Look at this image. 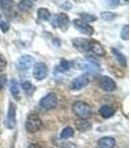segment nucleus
Instances as JSON below:
<instances>
[{"label": "nucleus", "instance_id": "1", "mask_svg": "<svg viewBox=\"0 0 131 148\" xmlns=\"http://www.w3.org/2000/svg\"><path fill=\"white\" fill-rule=\"evenodd\" d=\"M72 111L78 118L82 120H87L92 116V109L90 105L83 101H76L72 106Z\"/></svg>", "mask_w": 131, "mask_h": 148}, {"label": "nucleus", "instance_id": "2", "mask_svg": "<svg viewBox=\"0 0 131 148\" xmlns=\"http://www.w3.org/2000/svg\"><path fill=\"white\" fill-rule=\"evenodd\" d=\"M42 125V121L37 114H30L26 120V130L30 133H35L40 130Z\"/></svg>", "mask_w": 131, "mask_h": 148}, {"label": "nucleus", "instance_id": "3", "mask_svg": "<svg viewBox=\"0 0 131 148\" xmlns=\"http://www.w3.org/2000/svg\"><path fill=\"white\" fill-rule=\"evenodd\" d=\"M16 111H17L16 104L13 102H10L9 103L8 113H7L6 119L4 121V125L8 130H13L16 126Z\"/></svg>", "mask_w": 131, "mask_h": 148}, {"label": "nucleus", "instance_id": "4", "mask_svg": "<svg viewBox=\"0 0 131 148\" xmlns=\"http://www.w3.org/2000/svg\"><path fill=\"white\" fill-rule=\"evenodd\" d=\"M57 103H58V99L56 95L54 93H49L40 100V106L44 110H51L57 106Z\"/></svg>", "mask_w": 131, "mask_h": 148}, {"label": "nucleus", "instance_id": "5", "mask_svg": "<svg viewBox=\"0 0 131 148\" xmlns=\"http://www.w3.org/2000/svg\"><path fill=\"white\" fill-rule=\"evenodd\" d=\"M69 23H70V20H69L67 14L60 13V14H58V15L54 16L53 21L51 22V25L53 26L54 28H60L61 30L65 32L69 26Z\"/></svg>", "mask_w": 131, "mask_h": 148}, {"label": "nucleus", "instance_id": "6", "mask_svg": "<svg viewBox=\"0 0 131 148\" xmlns=\"http://www.w3.org/2000/svg\"><path fill=\"white\" fill-rule=\"evenodd\" d=\"M47 74H48V68H47L46 64L44 62H38L35 64L34 71H33V75L34 78L38 81H42L44 78H46Z\"/></svg>", "mask_w": 131, "mask_h": 148}, {"label": "nucleus", "instance_id": "7", "mask_svg": "<svg viewBox=\"0 0 131 148\" xmlns=\"http://www.w3.org/2000/svg\"><path fill=\"white\" fill-rule=\"evenodd\" d=\"M73 25L76 30H78L81 34H84L86 36H92L95 33L94 28L92 26H90L88 23L82 21L81 19H75L73 21Z\"/></svg>", "mask_w": 131, "mask_h": 148}, {"label": "nucleus", "instance_id": "8", "mask_svg": "<svg viewBox=\"0 0 131 148\" xmlns=\"http://www.w3.org/2000/svg\"><path fill=\"white\" fill-rule=\"evenodd\" d=\"M99 85L104 92H113L116 89L114 80L108 76H101L99 79Z\"/></svg>", "mask_w": 131, "mask_h": 148}, {"label": "nucleus", "instance_id": "9", "mask_svg": "<svg viewBox=\"0 0 131 148\" xmlns=\"http://www.w3.org/2000/svg\"><path fill=\"white\" fill-rule=\"evenodd\" d=\"M73 47L80 52H87L90 51V44L89 40L84 39V38H76V39L72 40Z\"/></svg>", "mask_w": 131, "mask_h": 148}, {"label": "nucleus", "instance_id": "10", "mask_svg": "<svg viewBox=\"0 0 131 148\" xmlns=\"http://www.w3.org/2000/svg\"><path fill=\"white\" fill-rule=\"evenodd\" d=\"M35 63V59L33 56H29V54H25L22 56L17 61V66L21 70H27L30 67H32Z\"/></svg>", "mask_w": 131, "mask_h": 148}, {"label": "nucleus", "instance_id": "11", "mask_svg": "<svg viewBox=\"0 0 131 148\" xmlns=\"http://www.w3.org/2000/svg\"><path fill=\"white\" fill-rule=\"evenodd\" d=\"M88 83H89V78H88V76L81 75L79 77L75 78V79L71 82L70 88H71V90H74V91H79V90L86 87V86L88 85Z\"/></svg>", "mask_w": 131, "mask_h": 148}, {"label": "nucleus", "instance_id": "12", "mask_svg": "<svg viewBox=\"0 0 131 148\" xmlns=\"http://www.w3.org/2000/svg\"><path fill=\"white\" fill-rule=\"evenodd\" d=\"M89 44H90V51H92L94 54H96L98 56H104L106 54L104 47L98 40H89Z\"/></svg>", "mask_w": 131, "mask_h": 148}, {"label": "nucleus", "instance_id": "13", "mask_svg": "<svg viewBox=\"0 0 131 148\" xmlns=\"http://www.w3.org/2000/svg\"><path fill=\"white\" fill-rule=\"evenodd\" d=\"M98 148H113L115 146V139L111 136H104L98 141Z\"/></svg>", "mask_w": 131, "mask_h": 148}, {"label": "nucleus", "instance_id": "14", "mask_svg": "<svg viewBox=\"0 0 131 148\" xmlns=\"http://www.w3.org/2000/svg\"><path fill=\"white\" fill-rule=\"evenodd\" d=\"M75 126L78 130L83 132V131H87L89 130L90 128H92V123L90 121H88L87 120H82V119H79L75 121Z\"/></svg>", "mask_w": 131, "mask_h": 148}, {"label": "nucleus", "instance_id": "15", "mask_svg": "<svg viewBox=\"0 0 131 148\" xmlns=\"http://www.w3.org/2000/svg\"><path fill=\"white\" fill-rule=\"evenodd\" d=\"M111 52H113V54L115 57V59L117 60V62L120 64V65L122 66H126V63H127V60H126V56H124L123 53H121V52L118 51V49H114L113 47L111 49Z\"/></svg>", "mask_w": 131, "mask_h": 148}, {"label": "nucleus", "instance_id": "16", "mask_svg": "<svg viewBox=\"0 0 131 148\" xmlns=\"http://www.w3.org/2000/svg\"><path fill=\"white\" fill-rule=\"evenodd\" d=\"M114 109L111 108V107L109 106H106V105H104V106H102L101 108H100V114H101V116H103L104 119H108L111 118V116H113L114 114Z\"/></svg>", "mask_w": 131, "mask_h": 148}, {"label": "nucleus", "instance_id": "17", "mask_svg": "<svg viewBox=\"0 0 131 148\" xmlns=\"http://www.w3.org/2000/svg\"><path fill=\"white\" fill-rule=\"evenodd\" d=\"M50 16H51V14H50V12H49L48 9L40 8L39 10H38V18H39L40 20L47 21V20H49Z\"/></svg>", "mask_w": 131, "mask_h": 148}, {"label": "nucleus", "instance_id": "18", "mask_svg": "<svg viewBox=\"0 0 131 148\" xmlns=\"http://www.w3.org/2000/svg\"><path fill=\"white\" fill-rule=\"evenodd\" d=\"M10 91H11L12 96L15 98L16 100L20 99V97H19V95H20V91H19V85H18V83H17V81H16L15 79H13V80L11 81Z\"/></svg>", "mask_w": 131, "mask_h": 148}, {"label": "nucleus", "instance_id": "19", "mask_svg": "<svg viewBox=\"0 0 131 148\" xmlns=\"http://www.w3.org/2000/svg\"><path fill=\"white\" fill-rule=\"evenodd\" d=\"M70 66H71V63L69 62L68 60H66V59L62 58L60 61H59L58 65H57V70L61 73H64L70 69Z\"/></svg>", "mask_w": 131, "mask_h": 148}, {"label": "nucleus", "instance_id": "20", "mask_svg": "<svg viewBox=\"0 0 131 148\" xmlns=\"http://www.w3.org/2000/svg\"><path fill=\"white\" fill-rule=\"evenodd\" d=\"M34 6V3L32 1H29V0H23L20 1L18 4V8L23 12H27L30 9H32V7Z\"/></svg>", "mask_w": 131, "mask_h": 148}, {"label": "nucleus", "instance_id": "21", "mask_svg": "<svg viewBox=\"0 0 131 148\" xmlns=\"http://www.w3.org/2000/svg\"><path fill=\"white\" fill-rule=\"evenodd\" d=\"M73 135H74V130L71 126H66L61 132V138H63V139H68V138L72 137Z\"/></svg>", "mask_w": 131, "mask_h": 148}, {"label": "nucleus", "instance_id": "22", "mask_svg": "<svg viewBox=\"0 0 131 148\" xmlns=\"http://www.w3.org/2000/svg\"><path fill=\"white\" fill-rule=\"evenodd\" d=\"M80 17L82 18L81 20L84 21V22L88 23V22H95L97 21L98 17L95 15H92V14H89V13H81L80 14Z\"/></svg>", "mask_w": 131, "mask_h": 148}, {"label": "nucleus", "instance_id": "23", "mask_svg": "<svg viewBox=\"0 0 131 148\" xmlns=\"http://www.w3.org/2000/svg\"><path fill=\"white\" fill-rule=\"evenodd\" d=\"M116 17V14L109 11H104L101 13V18L104 21H113Z\"/></svg>", "mask_w": 131, "mask_h": 148}, {"label": "nucleus", "instance_id": "24", "mask_svg": "<svg viewBox=\"0 0 131 148\" xmlns=\"http://www.w3.org/2000/svg\"><path fill=\"white\" fill-rule=\"evenodd\" d=\"M120 38L123 40H128V39H129V26H128L127 24L123 26L122 29H121Z\"/></svg>", "mask_w": 131, "mask_h": 148}, {"label": "nucleus", "instance_id": "25", "mask_svg": "<svg viewBox=\"0 0 131 148\" xmlns=\"http://www.w3.org/2000/svg\"><path fill=\"white\" fill-rule=\"evenodd\" d=\"M6 66H7V60H6L5 56L0 54V72L5 70Z\"/></svg>", "mask_w": 131, "mask_h": 148}, {"label": "nucleus", "instance_id": "26", "mask_svg": "<svg viewBox=\"0 0 131 148\" xmlns=\"http://www.w3.org/2000/svg\"><path fill=\"white\" fill-rule=\"evenodd\" d=\"M9 28H10V25H9V23L7 22V21H2V22L0 23V29H1V31L3 33L8 32Z\"/></svg>", "mask_w": 131, "mask_h": 148}, {"label": "nucleus", "instance_id": "27", "mask_svg": "<svg viewBox=\"0 0 131 148\" xmlns=\"http://www.w3.org/2000/svg\"><path fill=\"white\" fill-rule=\"evenodd\" d=\"M22 88L25 91H30L31 89H34V87H33V85H32V83L30 82V81H25V82H23L22 83Z\"/></svg>", "mask_w": 131, "mask_h": 148}, {"label": "nucleus", "instance_id": "28", "mask_svg": "<svg viewBox=\"0 0 131 148\" xmlns=\"http://www.w3.org/2000/svg\"><path fill=\"white\" fill-rule=\"evenodd\" d=\"M108 6L111 7V8H114V7H117L119 5V1H108Z\"/></svg>", "mask_w": 131, "mask_h": 148}, {"label": "nucleus", "instance_id": "29", "mask_svg": "<svg viewBox=\"0 0 131 148\" xmlns=\"http://www.w3.org/2000/svg\"><path fill=\"white\" fill-rule=\"evenodd\" d=\"M0 5H1L2 7H10V6H12V4L14 3L13 1H0Z\"/></svg>", "mask_w": 131, "mask_h": 148}, {"label": "nucleus", "instance_id": "30", "mask_svg": "<svg viewBox=\"0 0 131 148\" xmlns=\"http://www.w3.org/2000/svg\"><path fill=\"white\" fill-rule=\"evenodd\" d=\"M5 83H6V76H4V75L0 76V89H2V88L4 87Z\"/></svg>", "mask_w": 131, "mask_h": 148}, {"label": "nucleus", "instance_id": "31", "mask_svg": "<svg viewBox=\"0 0 131 148\" xmlns=\"http://www.w3.org/2000/svg\"><path fill=\"white\" fill-rule=\"evenodd\" d=\"M63 9H65V10H70L71 8H72V4L70 3V2H65L64 4L61 5Z\"/></svg>", "mask_w": 131, "mask_h": 148}, {"label": "nucleus", "instance_id": "32", "mask_svg": "<svg viewBox=\"0 0 131 148\" xmlns=\"http://www.w3.org/2000/svg\"><path fill=\"white\" fill-rule=\"evenodd\" d=\"M28 148H42L40 144H38V143H32V144L29 145Z\"/></svg>", "mask_w": 131, "mask_h": 148}, {"label": "nucleus", "instance_id": "33", "mask_svg": "<svg viewBox=\"0 0 131 148\" xmlns=\"http://www.w3.org/2000/svg\"><path fill=\"white\" fill-rule=\"evenodd\" d=\"M1 19H2V15L0 14V21H1Z\"/></svg>", "mask_w": 131, "mask_h": 148}]
</instances>
